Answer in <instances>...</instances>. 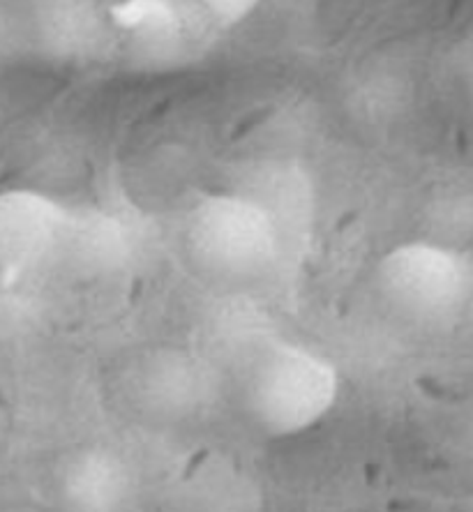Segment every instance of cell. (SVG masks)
<instances>
[{
  "mask_svg": "<svg viewBox=\"0 0 473 512\" xmlns=\"http://www.w3.org/2000/svg\"><path fill=\"white\" fill-rule=\"evenodd\" d=\"M12 512H30V510H12Z\"/></svg>",
  "mask_w": 473,
  "mask_h": 512,
  "instance_id": "8fae6325",
  "label": "cell"
},
{
  "mask_svg": "<svg viewBox=\"0 0 473 512\" xmlns=\"http://www.w3.org/2000/svg\"><path fill=\"white\" fill-rule=\"evenodd\" d=\"M74 213L49 194L7 190L0 194V273L17 277L65 250Z\"/></svg>",
  "mask_w": 473,
  "mask_h": 512,
  "instance_id": "3957f363",
  "label": "cell"
},
{
  "mask_svg": "<svg viewBox=\"0 0 473 512\" xmlns=\"http://www.w3.org/2000/svg\"><path fill=\"white\" fill-rule=\"evenodd\" d=\"M26 21L33 51L65 63L100 56L111 35L97 0H35Z\"/></svg>",
  "mask_w": 473,
  "mask_h": 512,
  "instance_id": "5b68a950",
  "label": "cell"
},
{
  "mask_svg": "<svg viewBox=\"0 0 473 512\" xmlns=\"http://www.w3.org/2000/svg\"><path fill=\"white\" fill-rule=\"evenodd\" d=\"M30 51L33 47H30L26 17L0 0V65L17 63Z\"/></svg>",
  "mask_w": 473,
  "mask_h": 512,
  "instance_id": "9c48e42d",
  "label": "cell"
},
{
  "mask_svg": "<svg viewBox=\"0 0 473 512\" xmlns=\"http://www.w3.org/2000/svg\"><path fill=\"white\" fill-rule=\"evenodd\" d=\"M134 473L109 448H86L65 464L60 496L67 512H127L134 501Z\"/></svg>",
  "mask_w": 473,
  "mask_h": 512,
  "instance_id": "8992f818",
  "label": "cell"
},
{
  "mask_svg": "<svg viewBox=\"0 0 473 512\" xmlns=\"http://www.w3.org/2000/svg\"><path fill=\"white\" fill-rule=\"evenodd\" d=\"M340 397L337 367L298 344H275L247 381V411L270 439H289L319 425Z\"/></svg>",
  "mask_w": 473,
  "mask_h": 512,
  "instance_id": "7a4b0ae2",
  "label": "cell"
},
{
  "mask_svg": "<svg viewBox=\"0 0 473 512\" xmlns=\"http://www.w3.org/2000/svg\"><path fill=\"white\" fill-rule=\"evenodd\" d=\"M111 24L130 35L134 51L155 65L183 58L190 42L171 0H123L111 10Z\"/></svg>",
  "mask_w": 473,
  "mask_h": 512,
  "instance_id": "52a82bcc",
  "label": "cell"
},
{
  "mask_svg": "<svg viewBox=\"0 0 473 512\" xmlns=\"http://www.w3.org/2000/svg\"><path fill=\"white\" fill-rule=\"evenodd\" d=\"M379 282L400 310L430 316L446 312L460 298L462 268L453 254L437 245L407 243L384 256Z\"/></svg>",
  "mask_w": 473,
  "mask_h": 512,
  "instance_id": "277c9868",
  "label": "cell"
},
{
  "mask_svg": "<svg viewBox=\"0 0 473 512\" xmlns=\"http://www.w3.org/2000/svg\"><path fill=\"white\" fill-rule=\"evenodd\" d=\"M187 250L204 273L245 282L268 273L282 250V227L252 194H208L192 208Z\"/></svg>",
  "mask_w": 473,
  "mask_h": 512,
  "instance_id": "6da1fadb",
  "label": "cell"
},
{
  "mask_svg": "<svg viewBox=\"0 0 473 512\" xmlns=\"http://www.w3.org/2000/svg\"><path fill=\"white\" fill-rule=\"evenodd\" d=\"M194 3L220 26H236L257 10L259 0H194Z\"/></svg>",
  "mask_w": 473,
  "mask_h": 512,
  "instance_id": "30bf717a",
  "label": "cell"
},
{
  "mask_svg": "<svg viewBox=\"0 0 473 512\" xmlns=\"http://www.w3.org/2000/svg\"><path fill=\"white\" fill-rule=\"evenodd\" d=\"M150 372L146 390L155 397L157 404L180 406L192 402L197 397L201 379L192 370L187 360H171V363H157Z\"/></svg>",
  "mask_w": 473,
  "mask_h": 512,
  "instance_id": "ba28073f",
  "label": "cell"
}]
</instances>
